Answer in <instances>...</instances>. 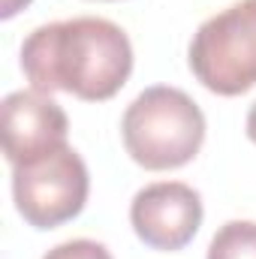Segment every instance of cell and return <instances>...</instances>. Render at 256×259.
I'll return each instance as SVG.
<instances>
[{"mask_svg": "<svg viewBox=\"0 0 256 259\" xmlns=\"http://www.w3.org/2000/svg\"><path fill=\"white\" fill-rule=\"evenodd\" d=\"M130 223L154 250H181L202 226V196L181 181H157L133 196Z\"/></svg>", "mask_w": 256, "mask_h": 259, "instance_id": "cell-5", "label": "cell"}, {"mask_svg": "<svg viewBox=\"0 0 256 259\" xmlns=\"http://www.w3.org/2000/svg\"><path fill=\"white\" fill-rule=\"evenodd\" d=\"M42 259H112V253H109L106 244H100V241L72 238V241H64V244L52 247Z\"/></svg>", "mask_w": 256, "mask_h": 259, "instance_id": "cell-8", "label": "cell"}, {"mask_svg": "<svg viewBox=\"0 0 256 259\" xmlns=\"http://www.w3.org/2000/svg\"><path fill=\"white\" fill-rule=\"evenodd\" d=\"M3 154L12 166L33 163L66 145V112L39 91H15L0 106Z\"/></svg>", "mask_w": 256, "mask_h": 259, "instance_id": "cell-6", "label": "cell"}, {"mask_svg": "<svg viewBox=\"0 0 256 259\" xmlns=\"http://www.w3.org/2000/svg\"><path fill=\"white\" fill-rule=\"evenodd\" d=\"M21 69L33 91H64L88 103L112 100L133 72V46L109 18H66L39 24L21 42Z\"/></svg>", "mask_w": 256, "mask_h": 259, "instance_id": "cell-1", "label": "cell"}, {"mask_svg": "<svg viewBox=\"0 0 256 259\" xmlns=\"http://www.w3.org/2000/svg\"><path fill=\"white\" fill-rule=\"evenodd\" d=\"M193 75L220 97L256 84V0H238L199 24L187 52Z\"/></svg>", "mask_w": 256, "mask_h": 259, "instance_id": "cell-3", "label": "cell"}, {"mask_svg": "<svg viewBox=\"0 0 256 259\" xmlns=\"http://www.w3.org/2000/svg\"><path fill=\"white\" fill-rule=\"evenodd\" d=\"M91 190L88 166L75 148H58L33 163L12 166V199L33 229H55L78 217Z\"/></svg>", "mask_w": 256, "mask_h": 259, "instance_id": "cell-4", "label": "cell"}, {"mask_svg": "<svg viewBox=\"0 0 256 259\" xmlns=\"http://www.w3.org/2000/svg\"><path fill=\"white\" fill-rule=\"evenodd\" d=\"M208 259H256V223L253 220L223 223L208 244Z\"/></svg>", "mask_w": 256, "mask_h": 259, "instance_id": "cell-7", "label": "cell"}, {"mask_svg": "<svg viewBox=\"0 0 256 259\" xmlns=\"http://www.w3.org/2000/svg\"><path fill=\"white\" fill-rule=\"evenodd\" d=\"M27 3H30V0H0V15H3V18H12V15L21 12Z\"/></svg>", "mask_w": 256, "mask_h": 259, "instance_id": "cell-9", "label": "cell"}, {"mask_svg": "<svg viewBox=\"0 0 256 259\" xmlns=\"http://www.w3.org/2000/svg\"><path fill=\"white\" fill-rule=\"evenodd\" d=\"M127 154L151 172L181 169L205 142V115L178 88H145L121 118Z\"/></svg>", "mask_w": 256, "mask_h": 259, "instance_id": "cell-2", "label": "cell"}, {"mask_svg": "<svg viewBox=\"0 0 256 259\" xmlns=\"http://www.w3.org/2000/svg\"><path fill=\"white\" fill-rule=\"evenodd\" d=\"M247 139L256 145V103L250 106V112H247Z\"/></svg>", "mask_w": 256, "mask_h": 259, "instance_id": "cell-10", "label": "cell"}]
</instances>
